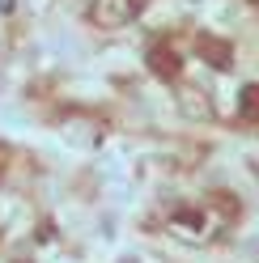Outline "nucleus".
I'll list each match as a JSON object with an SVG mask.
<instances>
[{
	"label": "nucleus",
	"instance_id": "1",
	"mask_svg": "<svg viewBox=\"0 0 259 263\" xmlns=\"http://www.w3.org/2000/svg\"><path fill=\"white\" fill-rule=\"evenodd\" d=\"M140 0H89V22L98 30H119L136 17Z\"/></svg>",
	"mask_w": 259,
	"mask_h": 263
},
{
	"label": "nucleus",
	"instance_id": "2",
	"mask_svg": "<svg viewBox=\"0 0 259 263\" xmlns=\"http://www.w3.org/2000/svg\"><path fill=\"white\" fill-rule=\"evenodd\" d=\"M196 47H200V55L213 64V68H221V72L234 64V47H230V43H221V39H213V34H208V39H200Z\"/></svg>",
	"mask_w": 259,
	"mask_h": 263
},
{
	"label": "nucleus",
	"instance_id": "3",
	"mask_svg": "<svg viewBox=\"0 0 259 263\" xmlns=\"http://www.w3.org/2000/svg\"><path fill=\"white\" fill-rule=\"evenodd\" d=\"M179 106H183V115H191V119H213V102H204V93L191 89V85L179 89Z\"/></svg>",
	"mask_w": 259,
	"mask_h": 263
},
{
	"label": "nucleus",
	"instance_id": "4",
	"mask_svg": "<svg viewBox=\"0 0 259 263\" xmlns=\"http://www.w3.org/2000/svg\"><path fill=\"white\" fill-rule=\"evenodd\" d=\"M149 64H153V72H157L161 81H174V77H179V55L166 51V47H153V51H149Z\"/></svg>",
	"mask_w": 259,
	"mask_h": 263
},
{
	"label": "nucleus",
	"instance_id": "5",
	"mask_svg": "<svg viewBox=\"0 0 259 263\" xmlns=\"http://www.w3.org/2000/svg\"><path fill=\"white\" fill-rule=\"evenodd\" d=\"M238 115L247 123H259V85H242L238 93Z\"/></svg>",
	"mask_w": 259,
	"mask_h": 263
},
{
	"label": "nucleus",
	"instance_id": "6",
	"mask_svg": "<svg viewBox=\"0 0 259 263\" xmlns=\"http://www.w3.org/2000/svg\"><path fill=\"white\" fill-rule=\"evenodd\" d=\"M13 5H17V0H0V13H13Z\"/></svg>",
	"mask_w": 259,
	"mask_h": 263
},
{
	"label": "nucleus",
	"instance_id": "7",
	"mask_svg": "<svg viewBox=\"0 0 259 263\" xmlns=\"http://www.w3.org/2000/svg\"><path fill=\"white\" fill-rule=\"evenodd\" d=\"M5 157H9V149H5V144H0V166H5Z\"/></svg>",
	"mask_w": 259,
	"mask_h": 263
}]
</instances>
